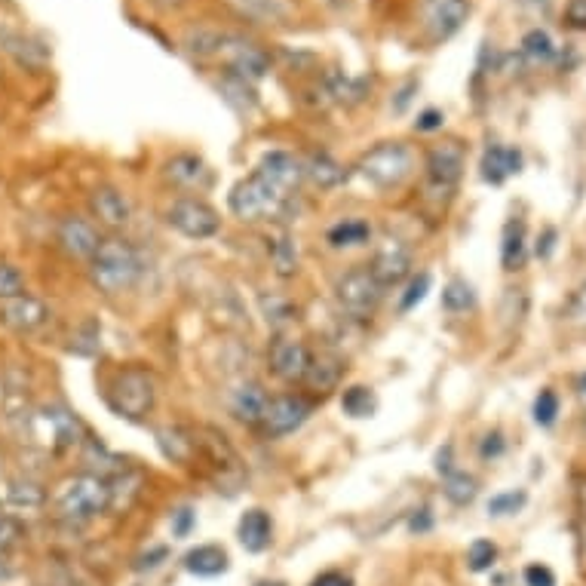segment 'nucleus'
Returning a JSON list of instances; mask_svg holds the SVG:
<instances>
[{"instance_id": "f257e3e1", "label": "nucleus", "mask_w": 586, "mask_h": 586, "mask_svg": "<svg viewBox=\"0 0 586 586\" xmlns=\"http://www.w3.org/2000/svg\"><path fill=\"white\" fill-rule=\"evenodd\" d=\"M142 277V255L135 252L132 243L111 237L102 240L99 252L89 261V280L105 295H120L129 292Z\"/></svg>"}, {"instance_id": "f03ea898", "label": "nucleus", "mask_w": 586, "mask_h": 586, "mask_svg": "<svg viewBox=\"0 0 586 586\" xmlns=\"http://www.w3.org/2000/svg\"><path fill=\"white\" fill-rule=\"evenodd\" d=\"M56 516L65 522H89L111 507V485L102 476L80 473L59 485L53 498Z\"/></svg>"}, {"instance_id": "7ed1b4c3", "label": "nucleus", "mask_w": 586, "mask_h": 586, "mask_svg": "<svg viewBox=\"0 0 586 586\" xmlns=\"http://www.w3.org/2000/svg\"><path fill=\"white\" fill-rule=\"evenodd\" d=\"M289 197L286 191H280L277 185H270L264 175L252 172L249 178L234 185L228 206L237 218L243 221H277L286 215L289 209Z\"/></svg>"}, {"instance_id": "20e7f679", "label": "nucleus", "mask_w": 586, "mask_h": 586, "mask_svg": "<svg viewBox=\"0 0 586 586\" xmlns=\"http://www.w3.org/2000/svg\"><path fill=\"white\" fill-rule=\"evenodd\" d=\"M356 169L369 185L390 191V188H399L405 178L415 172V154L402 142H381L359 157Z\"/></svg>"}, {"instance_id": "39448f33", "label": "nucleus", "mask_w": 586, "mask_h": 586, "mask_svg": "<svg viewBox=\"0 0 586 586\" xmlns=\"http://www.w3.org/2000/svg\"><path fill=\"white\" fill-rule=\"evenodd\" d=\"M154 399H157V390H154V378L148 369L129 366V369L117 372V378L111 384V402L123 418L142 421L154 409Z\"/></svg>"}, {"instance_id": "423d86ee", "label": "nucleus", "mask_w": 586, "mask_h": 586, "mask_svg": "<svg viewBox=\"0 0 586 586\" xmlns=\"http://www.w3.org/2000/svg\"><path fill=\"white\" fill-rule=\"evenodd\" d=\"M335 298H338V304H341V310L347 313V317L372 320L381 298H384V289L375 283V277L369 274V267H353L338 280Z\"/></svg>"}, {"instance_id": "0eeeda50", "label": "nucleus", "mask_w": 586, "mask_h": 586, "mask_svg": "<svg viewBox=\"0 0 586 586\" xmlns=\"http://www.w3.org/2000/svg\"><path fill=\"white\" fill-rule=\"evenodd\" d=\"M464 148L458 142L433 145L427 154V191L433 197H452L464 175Z\"/></svg>"}, {"instance_id": "6e6552de", "label": "nucleus", "mask_w": 586, "mask_h": 586, "mask_svg": "<svg viewBox=\"0 0 586 586\" xmlns=\"http://www.w3.org/2000/svg\"><path fill=\"white\" fill-rule=\"evenodd\" d=\"M166 221H169V228H175L182 237L188 240H209L218 234L221 228V218L218 212L197 200V197H182V200H175L169 209H166Z\"/></svg>"}, {"instance_id": "1a4fd4ad", "label": "nucleus", "mask_w": 586, "mask_h": 586, "mask_svg": "<svg viewBox=\"0 0 586 586\" xmlns=\"http://www.w3.org/2000/svg\"><path fill=\"white\" fill-rule=\"evenodd\" d=\"M28 427H31V436L40 445L56 448V452L77 445L80 442V433H83L80 421L68 409H62V405H50V409L34 412L31 421H28Z\"/></svg>"}, {"instance_id": "9d476101", "label": "nucleus", "mask_w": 586, "mask_h": 586, "mask_svg": "<svg viewBox=\"0 0 586 586\" xmlns=\"http://www.w3.org/2000/svg\"><path fill=\"white\" fill-rule=\"evenodd\" d=\"M224 65H228V71L240 80H261L267 71H270V59L267 53L258 47V43L246 40V37H237V34H224L221 37V47L215 53Z\"/></svg>"}, {"instance_id": "9b49d317", "label": "nucleus", "mask_w": 586, "mask_h": 586, "mask_svg": "<svg viewBox=\"0 0 586 586\" xmlns=\"http://www.w3.org/2000/svg\"><path fill=\"white\" fill-rule=\"evenodd\" d=\"M470 16L467 0H421V25L433 43L455 37Z\"/></svg>"}, {"instance_id": "f8f14e48", "label": "nucleus", "mask_w": 586, "mask_h": 586, "mask_svg": "<svg viewBox=\"0 0 586 586\" xmlns=\"http://www.w3.org/2000/svg\"><path fill=\"white\" fill-rule=\"evenodd\" d=\"M310 366V350L304 341L292 338V335H277L274 344H270V372H274L280 381L286 384H301Z\"/></svg>"}, {"instance_id": "ddd939ff", "label": "nucleus", "mask_w": 586, "mask_h": 586, "mask_svg": "<svg viewBox=\"0 0 586 586\" xmlns=\"http://www.w3.org/2000/svg\"><path fill=\"white\" fill-rule=\"evenodd\" d=\"M47 320H50V307L34 295L0 301V326H7L16 335H31L47 326Z\"/></svg>"}, {"instance_id": "4468645a", "label": "nucleus", "mask_w": 586, "mask_h": 586, "mask_svg": "<svg viewBox=\"0 0 586 586\" xmlns=\"http://www.w3.org/2000/svg\"><path fill=\"white\" fill-rule=\"evenodd\" d=\"M310 418V402L301 399V396H277V399H270L267 402V412H264V433L267 436H289L295 433L304 421Z\"/></svg>"}, {"instance_id": "2eb2a0df", "label": "nucleus", "mask_w": 586, "mask_h": 586, "mask_svg": "<svg viewBox=\"0 0 586 586\" xmlns=\"http://www.w3.org/2000/svg\"><path fill=\"white\" fill-rule=\"evenodd\" d=\"M56 240H59L62 252L68 258H74V261H93V255L102 246V237L96 231V224L86 221V218H77V215H71V218H65L59 224Z\"/></svg>"}, {"instance_id": "dca6fc26", "label": "nucleus", "mask_w": 586, "mask_h": 586, "mask_svg": "<svg viewBox=\"0 0 586 586\" xmlns=\"http://www.w3.org/2000/svg\"><path fill=\"white\" fill-rule=\"evenodd\" d=\"M369 274L375 277V283H378L381 289L399 286L405 277L412 274V252L405 249L399 240H387V243L375 252V258H372V264H369Z\"/></svg>"}, {"instance_id": "f3484780", "label": "nucleus", "mask_w": 586, "mask_h": 586, "mask_svg": "<svg viewBox=\"0 0 586 586\" xmlns=\"http://www.w3.org/2000/svg\"><path fill=\"white\" fill-rule=\"evenodd\" d=\"M224 7L252 25H286L295 16V0H224Z\"/></svg>"}, {"instance_id": "a211bd4d", "label": "nucleus", "mask_w": 586, "mask_h": 586, "mask_svg": "<svg viewBox=\"0 0 586 586\" xmlns=\"http://www.w3.org/2000/svg\"><path fill=\"white\" fill-rule=\"evenodd\" d=\"M194 433V445H197V455H203L212 467H218L221 473H240V455L237 448L228 442L221 430L215 427H197L191 430Z\"/></svg>"}, {"instance_id": "6ab92c4d", "label": "nucleus", "mask_w": 586, "mask_h": 586, "mask_svg": "<svg viewBox=\"0 0 586 586\" xmlns=\"http://www.w3.org/2000/svg\"><path fill=\"white\" fill-rule=\"evenodd\" d=\"M255 172L264 175L267 182L277 185L280 191L292 194L301 185V178H304V163L295 154H289V151H270V154L261 157Z\"/></svg>"}, {"instance_id": "aec40b11", "label": "nucleus", "mask_w": 586, "mask_h": 586, "mask_svg": "<svg viewBox=\"0 0 586 586\" xmlns=\"http://www.w3.org/2000/svg\"><path fill=\"white\" fill-rule=\"evenodd\" d=\"M267 402H270V396H267V390H264L258 381H240V384L231 390V399H228L231 415H234L240 424H249V427H255V424L264 421Z\"/></svg>"}, {"instance_id": "412c9836", "label": "nucleus", "mask_w": 586, "mask_h": 586, "mask_svg": "<svg viewBox=\"0 0 586 586\" xmlns=\"http://www.w3.org/2000/svg\"><path fill=\"white\" fill-rule=\"evenodd\" d=\"M89 212H93L99 218V224H105V228H111V231L126 228L129 215H132L129 200L111 185H102V188H96L93 194H89Z\"/></svg>"}, {"instance_id": "4be33fe9", "label": "nucleus", "mask_w": 586, "mask_h": 586, "mask_svg": "<svg viewBox=\"0 0 586 586\" xmlns=\"http://www.w3.org/2000/svg\"><path fill=\"white\" fill-rule=\"evenodd\" d=\"M0 47H4V53L13 56L22 68H31V71H40L50 62V50L43 47L40 40H34L22 31H4L0 34Z\"/></svg>"}, {"instance_id": "5701e85b", "label": "nucleus", "mask_w": 586, "mask_h": 586, "mask_svg": "<svg viewBox=\"0 0 586 586\" xmlns=\"http://www.w3.org/2000/svg\"><path fill=\"white\" fill-rule=\"evenodd\" d=\"M482 178L488 185H504L510 175H516L522 169V154L516 148H507V145H491L485 154H482Z\"/></svg>"}, {"instance_id": "b1692460", "label": "nucleus", "mask_w": 586, "mask_h": 586, "mask_svg": "<svg viewBox=\"0 0 586 586\" xmlns=\"http://www.w3.org/2000/svg\"><path fill=\"white\" fill-rule=\"evenodd\" d=\"M157 436V445L166 461L172 464H191L194 455H197V445H194V433L191 430H182V427H157L154 430Z\"/></svg>"}, {"instance_id": "393cba45", "label": "nucleus", "mask_w": 586, "mask_h": 586, "mask_svg": "<svg viewBox=\"0 0 586 586\" xmlns=\"http://www.w3.org/2000/svg\"><path fill=\"white\" fill-rule=\"evenodd\" d=\"M166 178L178 188H206L209 185V169L194 154H178L166 163Z\"/></svg>"}, {"instance_id": "a878e982", "label": "nucleus", "mask_w": 586, "mask_h": 586, "mask_svg": "<svg viewBox=\"0 0 586 586\" xmlns=\"http://www.w3.org/2000/svg\"><path fill=\"white\" fill-rule=\"evenodd\" d=\"M341 381V359L332 353H310V366L301 384H307L313 393H329Z\"/></svg>"}, {"instance_id": "bb28decb", "label": "nucleus", "mask_w": 586, "mask_h": 586, "mask_svg": "<svg viewBox=\"0 0 586 586\" xmlns=\"http://www.w3.org/2000/svg\"><path fill=\"white\" fill-rule=\"evenodd\" d=\"M366 80L363 77H350L344 71H329L323 77V96L329 102H338V105H356V102H363L366 99Z\"/></svg>"}, {"instance_id": "cd10ccee", "label": "nucleus", "mask_w": 586, "mask_h": 586, "mask_svg": "<svg viewBox=\"0 0 586 586\" xmlns=\"http://www.w3.org/2000/svg\"><path fill=\"white\" fill-rule=\"evenodd\" d=\"M270 531H274V525H270V516L264 510H246L243 519H240V528H237L240 544L249 553H264L267 550Z\"/></svg>"}, {"instance_id": "c85d7f7f", "label": "nucleus", "mask_w": 586, "mask_h": 586, "mask_svg": "<svg viewBox=\"0 0 586 586\" xmlns=\"http://www.w3.org/2000/svg\"><path fill=\"white\" fill-rule=\"evenodd\" d=\"M267 255L280 277H292L298 270V249L286 228H274L267 234Z\"/></svg>"}, {"instance_id": "c756f323", "label": "nucleus", "mask_w": 586, "mask_h": 586, "mask_svg": "<svg viewBox=\"0 0 586 586\" xmlns=\"http://www.w3.org/2000/svg\"><path fill=\"white\" fill-rule=\"evenodd\" d=\"M258 307H261L264 323L274 329L277 335H283L295 323V313H298L295 304L286 295H280V292H261L258 295Z\"/></svg>"}, {"instance_id": "7c9ffc66", "label": "nucleus", "mask_w": 586, "mask_h": 586, "mask_svg": "<svg viewBox=\"0 0 586 586\" xmlns=\"http://www.w3.org/2000/svg\"><path fill=\"white\" fill-rule=\"evenodd\" d=\"M83 464H86V473L102 476V479H114L126 470V461H120L114 452H108V448L96 439L83 442Z\"/></svg>"}, {"instance_id": "2f4dec72", "label": "nucleus", "mask_w": 586, "mask_h": 586, "mask_svg": "<svg viewBox=\"0 0 586 586\" xmlns=\"http://www.w3.org/2000/svg\"><path fill=\"white\" fill-rule=\"evenodd\" d=\"M304 175L310 178L313 185L317 188H338L344 178H347V172H344V166L338 163V160H332L329 154H310L307 160H304Z\"/></svg>"}, {"instance_id": "473e14b6", "label": "nucleus", "mask_w": 586, "mask_h": 586, "mask_svg": "<svg viewBox=\"0 0 586 586\" xmlns=\"http://www.w3.org/2000/svg\"><path fill=\"white\" fill-rule=\"evenodd\" d=\"M185 568L197 577H215L221 571H228V553L215 544H203V547H194L188 556H185Z\"/></svg>"}, {"instance_id": "72a5a7b5", "label": "nucleus", "mask_w": 586, "mask_h": 586, "mask_svg": "<svg viewBox=\"0 0 586 586\" xmlns=\"http://www.w3.org/2000/svg\"><path fill=\"white\" fill-rule=\"evenodd\" d=\"M7 504L16 510H40L47 504V488L34 479H13L7 485Z\"/></svg>"}, {"instance_id": "f704fd0d", "label": "nucleus", "mask_w": 586, "mask_h": 586, "mask_svg": "<svg viewBox=\"0 0 586 586\" xmlns=\"http://www.w3.org/2000/svg\"><path fill=\"white\" fill-rule=\"evenodd\" d=\"M501 264L504 270L525 267V224L522 218H510L504 228V246H501Z\"/></svg>"}, {"instance_id": "c9c22d12", "label": "nucleus", "mask_w": 586, "mask_h": 586, "mask_svg": "<svg viewBox=\"0 0 586 586\" xmlns=\"http://www.w3.org/2000/svg\"><path fill=\"white\" fill-rule=\"evenodd\" d=\"M522 56L531 65H550L556 59V43H553V37L547 31L534 28V31H528L522 37Z\"/></svg>"}, {"instance_id": "e433bc0d", "label": "nucleus", "mask_w": 586, "mask_h": 586, "mask_svg": "<svg viewBox=\"0 0 586 586\" xmlns=\"http://www.w3.org/2000/svg\"><path fill=\"white\" fill-rule=\"evenodd\" d=\"M372 237V228L363 221V218H344L341 224L329 231V243L335 249H344V246H363L366 240Z\"/></svg>"}, {"instance_id": "4c0bfd02", "label": "nucleus", "mask_w": 586, "mask_h": 586, "mask_svg": "<svg viewBox=\"0 0 586 586\" xmlns=\"http://www.w3.org/2000/svg\"><path fill=\"white\" fill-rule=\"evenodd\" d=\"M442 491H445V498L452 501V504L467 507V504H473V498L479 494V482L470 473H464V470H452V473L445 476Z\"/></svg>"}, {"instance_id": "58836bf2", "label": "nucleus", "mask_w": 586, "mask_h": 586, "mask_svg": "<svg viewBox=\"0 0 586 586\" xmlns=\"http://www.w3.org/2000/svg\"><path fill=\"white\" fill-rule=\"evenodd\" d=\"M341 409L350 418H372L375 412V393L363 384H353L341 393Z\"/></svg>"}, {"instance_id": "ea45409f", "label": "nucleus", "mask_w": 586, "mask_h": 586, "mask_svg": "<svg viewBox=\"0 0 586 586\" xmlns=\"http://www.w3.org/2000/svg\"><path fill=\"white\" fill-rule=\"evenodd\" d=\"M473 301H476V295H473V286L470 283H464V280H452L445 289H442V307L445 310H452V313H464V310H470L473 307Z\"/></svg>"}, {"instance_id": "a19ab883", "label": "nucleus", "mask_w": 586, "mask_h": 586, "mask_svg": "<svg viewBox=\"0 0 586 586\" xmlns=\"http://www.w3.org/2000/svg\"><path fill=\"white\" fill-rule=\"evenodd\" d=\"M102 329H99V323H83L77 332H74V338H71V353H77V356H93V353H99V347H102Z\"/></svg>"}, {"instance_id": "79ce46f5", "label": "nucleus", "mask_w": 586, "mask_h": 586, "mask_svg": "<svg viewBox=\"0 0 586 586\" xmlns=\"http://www.w3.org/2000/svg\"><path fill=\"white\" fill-rule=\"evenodd\" d=\"M525 504H528V494H525V491H504V494H494V498L488 501V516H494V519L513 516V513H519Z\"/></svg>"}, {"instance_id": "37998d69", "label": "nucleus", "mask_w": 586, "mask_h": 586, "mask_svg": "<svg viewBox=\"0 0 586 586\" xmlns=\"http://www.w3.org/2000/svg\"><path fill=\"white\" fill-rule=\"evenodd\" d=\"M556 415H559V396H556V390H540L537 399H534V421L540 427H553L556 424Z\"/></svg>"}, {"instance_id": "c03bdc74", "label": "nucleus", "mask_w": 586, "mask_h": 586, "mask_svg": "<svg viewBox=\"0 0 586 586\" xmlns=\"http://www.w3.org/2000/svg\"><path fill=\"white\" fill-rule=\"evenodd\" d=\"M25 295V277L13 264H0V301H10Z\"/></svg>"}, {"instance_id": "a18cd8bd", "label": "nucleus", "mask_w": 586, "mask_h": 586, "mask_svg": "<svg viewBox=\"0 0 586 586\" xmlns=\"http://www.w3.org/2000/svg\"><path fill=\"white\" fill-rule=\"evenodd\" d=\"M498 559V547L491 544V540H473L470 550H467V565L470 571H488Z\"/></svg>"}, {"instance_id": "49530a36", "label": "nucleus", "mask_w": 586, "mask_h": 586, "mask_svg": "<svg viewBox=\"0 0 586 586\" xmlns=\"http://www.w3.org/2000/svg\"><path fill=\"white\" fill-rule=\"evenodd\" d=\"M427 292H430V274H418V277L409 283V289H405V295H402V301H399V310H402V313H409L415 304H421V301L427 298Z\"/></svg>"}, {"instance_id": "de8ad7c7", "label": "nucleus", "mask_w": 586, "mask_h": 586, "mask_svg": "<svg viewBox=\"0 0 586 586\" xmlns=\"http://www.w3.org/2000/svg\"><path fill=\"white\" fill-rule=\"evenodd\" d=\"M22 534H25V528H22L19 519H13V516L0 519V556L10 553L19 544V540H22Z\"/></svg>"}, {"instance_id": "09e8293b", "label": "nucleus", "mask_w": 586, "mask_h": 586, "mask_svg": "<svg viewBox=\"0 0 586 586\" xmlns=\"http://www.w3.org/2000/svg\"><path fill=\"white\" fill-rule=\"evenodd\" d=\"M525 583L528 586H556V574L547 565H528L525 568Z\"/></svg>"}, {"instance_id": "8fccbe9b", "label": "nucleus", "mask_w": 586, "mask_h": 586, "mask_svg": "<svg viewBox=\"0 0 586 586\" xmlns=\"http://www.w3.org/2000/svg\"><path fill=\"white\" fill-rule=\"evenodd\" d=\"M504 448H507L504 436H501L498 430H494V433L485 436V442H482V448H479V455H482L485 461H494V458H501V455H504Z\"/></svg>"}, {"instance_id": "3c124183", "label": "nucleus", "mask_w": 586, "mask_h": 586, "mask_svg": "<svg viewBox=\"0 0 586 586\" xmlns=\"http://www.w3.org/2000/svg\"><path fill=\"white\" fill-rule=\"evenodd\" d=\"M166 556H169V550H166V547H154L151 553L139 556V562H135V571H151V568H157Z\"/></svg>"}, {"instance_id": "603ef678", "label": "nucleus", "mask_w": 586, "mask_h": 586, "mask_svg": "<svg viewBox=\"0 0 586 586\" xmlns=\"http://www.w3.org/2000/svg\"><path fill=\"white\" fill-rule=\"evenodd\" d=\"M310 586H353V580L347 574H341V571H326V574H320L317 580H313Z\"/></svg>"}, {"instance_id": "864d4df0", "label": "nucleus", "mask_w": 586, "mask_h": 586, "mask_svg": "<svg viewBox=\"0 0 586 586\" xmlns=\"http://www.w3.org/2000/svg\"><path fill=\"white\" fill-rule=\"evenodd\" d=\"M568 22L574 28H586V0H571V4H568Z\"/></svg>"}, {"instance_id": "5fc2aeb1", "label": "nucleus", "mask_w": 586, "mask_h": 586, "mask_svg": "<svg viewBox=\"0 0 586 586\" xmlns=\"http://www.w3.org/2000/svg\"><path fill=\"white\" fill-rule=\"evenodd\" d=\"M191 522H194V513L185 507V510H178L175 513V525H172V531H175V537H185L188 531H191Z\"/></svg>"}, {"instance_id": "6e6d98bb", "label": "nucleus", "mask_w": 586, "mask_h": 586, "mask_svg": "<svg viewBox=\"0 0 586 586\" xmlns=\"http://www.w3.org/2000/svg\"><path fill=\"white\" fill-rule=\"evenodd\" d=\"M442 126V114L439 111H424L421 117H418V123H415V129H421V132H433V129H439Z\"/></svg>"}, {"instance_id": "4d7b16f0", "label": "nucleus", "mask_w": 586, "mask_h": 586, "mask_svg": "<svg viewBox=\"0 0 586 586\" xmlns=\"http://www.w3.org/2000/svg\"><path fill=\"white\" fill-rule=\"evenodd\" d=\"M452 470H455V464H452V445H445L442 452L436 455V473L439 476H448Z\"/></svg>"}, {"instance_id": "13d9d810", "label": "nucleus", "mask_w": 586, "mask_h": 586, "mask_svg": "<svg viewBox=\"0 0 586 586\" xmlns=\"http://www.w3.org/2000/svg\"><path fill=\"white\" fill-rule=\"evenodd\" d=\"M433 525V519H430V510H418L412 519H409V531L412 534H421V531H427Z\"/></svg>"}, {"instance_id": "bf43d9fd", "label": "nucleus", "mask_w": 586, "mask_h": 586, "mask_svg": "<svg viewBox=\"0 0 586 586\" xmlns=\"http://www.w3.org/2000/svg\"><path fill=\"white\" fill-rule=\"evenodd\" d=\"M571 313H574V320H580V323H586V283L577 289V295H574V307H571Z\"/></svg>"}, {"instance_id": "052dcab7", "label": "nucleus", "mask_w": 586, "mask_h": 586, "mask_svg": "<svg viewBox=\"0 0 586 586\" xmlns=\"http://www.w3.org/2000/svg\"><path fill=\"white\" fill-rule=\"evenodd\" d=\"M553 246H556V231H547V234H544V246H537V255H540V258H547V255L553 252Z\"/></svg>"}, {"instance_id": "680f3d73", "label": "nucleus", "mask_w": 586, "mask_h": 586, "mask_svg": "<svg viewBox=\"0 0 586 586\" xmlns=\"http://www.w3.org/2000/svg\"><path fill=\"white\" fill-rule=\"evenodd\" d=\"M577 504H580L583 519H586V479H583V482H580V488H577Z\"/></svg>"}, {"instance_id": "e2e57ef3", "label": "nucleus", "mask_w": 586, "mask_h": 586, "mask_svg": "<svg viewBox=\"0 0 586 586\" xmlns=\"http://www.w3.org/2000/svg\"><path fill=\"white\" fill-rule=\"evenodd\" d=\"M577 396H580V399H586V372L577 378Z\"/></svg>"}, {"instance_id": "0e129e2a", "label": "nucleus", "mask_w": 586, "mask_h": 586, "mask_svg": "<svg viewBox=\"0 0 586 586\" xmlns=\"http://www.w3.org/2000/svg\"><path fill=\"white\" fill-rule=\"evenodd\" d=\"M258 586H283V583H258Z\"/></svg>"}]
</instances>
